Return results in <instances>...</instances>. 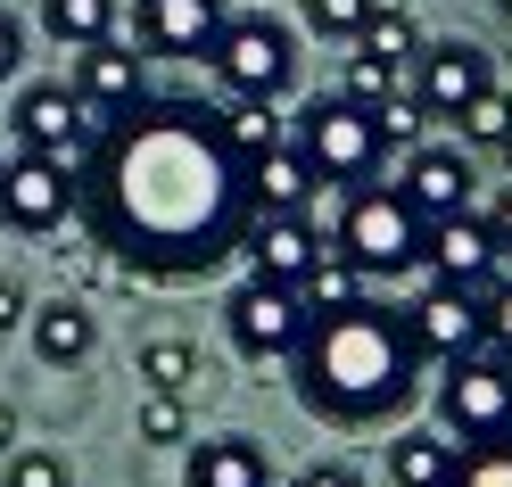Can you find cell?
Returning a JSON list of instances; mask_svg holds the SVG:
<instances>
[{"label":"cell","mask_w":512,"mask_h":487,"mask_svg":"<svg viewBox=\"0 0 512 487\" xmlns=\"http://www.w3.org/2000/svg\"><path fill=\"white\" fill-rule=\"evenodd\" d=\"M42 25H50V42H67V50H100L108 25H116V0H42Z\"/></svg>","instance_id":"obj_22"},{"label":"cell","mask_w":512,"mask_h":487,"mask_svg":"<svg viewBox=\"0 0 512 487\" xmlns=\"http://www.w3.org/2000/svg\"><path fill=\"white\" fill-rule=\"evenodd\" d=\"M240 256H248V273H256V281H290V289H298L314 265H323V240H314V223H306V215H248Z\"/></svg>","instance_id":"obj_11"},{"label":"cell","mask_w":512,"mask_h":487,"mask_svg":"<svg viewBox=\"0 0 512 487\" xmlns=\"http://www.w3.org/2000/svg\"><path fill=\"white\" fill-rule=\"evenodd\" d=\"M298 487H364V479H356V463H306Z\"/></svg>","instance_id":"obj_36"},{"label":"cell","mask_w":512,"mask_h":487,"mask_svg":"<svg viewBox=\"0 0 512 487\" xmlns=\"http://www.w3.org/2000/svg\"><path fill=\"white\" fill-rule=\"evenodd\" d=\"M356 50H364V58H380V67H397V58H413V50H422V34H413V17H405V9H389V0H380Z\"/></svg>","instance_id":"obj_25"},{"label":"cell","mask_w":512,"mask_h":487,"mask_svg":"<svg viewBox=\"0 0 512 487\" xmlns=\"http://www.w3.org/2000/svg\"><path fill=\"white\" fill-rule=\"evenodd\" d=\"M405 339L422 364H463V355L488 347V298L479 289H430V298H413L405 306Z\"/></svg>","instance_id":"obj_8"},{"label":"cell","mask_w":512,"mask_h":487,"mask_svg":"<svg viewBox=\"0 0 512 487\" xmlns=\"http://www.w3.org/2000/svg\"><path fill=\"white\" fill-rule=\"evenodd\" d=\"M248 199H256V215H306V199H314V166H306L298 149L256 157V166H248Z\"/></svg>","instance_id":"obj_18"},{"label":"cell","mask_w":512,"mask_h":487,"mask_svg":"<svg viewBox=\"0 0 512 487\" xmlns=\"http://www.w3.org/2000/svg\"><path fill=\"white\" fill-rule=\"evenodd\" d=\"M17 322H25V298H17V281L0 273V331H17Z\"/></svg>","instance_id":"obj_38"},{"label":"cell","mask_w":512,"mask_h":487,"mask_svg":"<svg viewBox=\"0 0 512 487\" xmlns=\"http://www.w3.org/2000/svg\"><path fill=\"white\" fill-rule=\"evenodd\" d=\"M455 124H463L471 149H504V141H512V100H504V91H479V100H471Z\"/></svg>","instance_id":"obj_28"},{"label":"cell","mask_w":512,"mask_h":487,"mask_svg":"<svg viewBox=\"0 0 512 487\" xmlns=\"http://www.w3.org/2000/svg\"><path fill=\"white\" fill-rule=\"evenodd\" d=\"M215 83H223V100H281L290 91V75H298V34L281 17H265V9H248V17H232L215 34Z\"/></svg>","instance_id":"obj_4"},{"label":"cell","mask_w":512,"mask_h":487,"mask_svg":"<svg viewBox=\"0 0 512 487\" xmlns=\"http://www.w3.org/2000/svg\"><path fill=\"white\" fill-rule=\"evenodd\" d=\"M91 347H100V322H91L75 298L34 306V355H42V364H83Z\"/></svg>","instance_id":"obj_19"},{"label":"cell","mask_w":512,"mask_h":487,"mask_svg":"<svg viewBox=\"0 0 512 487\" xmlns=\"http://www.w3.org/2000/svg\"><path fill=\"white\" fill-rule=\"evenodd\" d=\"M75 207L124 273L157 281L223 265L256 215L248 166L223 149L215 108L199 100H141L116 124H100L75 174Z\"/></svg>","instance_id":"obj_1"},{"label":"cell","mask_w":512,"mask_h":487,"mask_svg":"<svg viewBox=\"0 0 512 487\" xmlns=\"http://www.w3.org/2000/svg\"><path fill=\"white\" fill-rule=\"evenodd\" d=\"M215 133H223V149H232L240 166H256V157L281 149V124H273L265 100H223V108H215Z\"/></svg>","instance_id":"obj_21"},{"label":"cell","mask_w":512,"mask_h":487,"mask_svg":"<svg viewBox=\"0 0 512 487\" xmlns=\"http://www.w3.org/2000/svg\"><path fill=\"white\" fill-rule=\"evenodd\" d=\"M17 67H25V25H17L9 9H0V83H9Z\"/></svg>","instance_id":"obj_35"},{"label":"cell","mask_w":512,"mask_h":487,"mask_svg":"<svg viewBox=\"0 0 512 487\" xmlns=\"http://www.w3.org/2000/svg\"><path fill=\"white\" fill-rule=\"evenodd\" d=\"M190 487H273V471L248 438H207L190 446Z\"/></svg>","instance_id":"obj_20"},{"label":"cell","mask_w":512,"mask_h":487,"mask_svg":"<svg viewBox=\"0 0 512 487\" xmlns=\"http://www.w3.org/2000/svg\"><path fill=\"white\" fill-rule=\"evenodd\" d=\"M422 256L438 265L446 289H479V298H488V273L504 265V248H496V232H488V215H446V223H430Z\"/></svg>","instance_id":"obj_13"},{"label":"cell","mask_w":512,"mask_h":487,"mask_svg":"<svg viewBox=\"0 0 512 487\" xmlns=\"http://www.w3.org/2000/svg\"><path fill=\"white\" fill-rule=\"evenodd\" d=\"M504 166H512V141H504Z\"/></svg>","instance_id":"obj_41"},{"label":"cell","mask_w":512,"mask_h":487,"mask_svg":"<svg viewBox=\"0 0 512 487\" xmlns=\"http://www.w3.org/2000/svg\"><path fill=\"white\" fill-rule=\"evenodd\" d=\"M67 207H75V174L58 166V157L17 149L9 166H0V223H9V232H50V223H67Z\"/></svg>","instance_id":"obj_10"},{"label":"cell","mask_w":512,"mask_h":487,"mask_svg":"<svg viewBox=\"0 0 512 487\" xmlns=\"http://www.w3.org/2000/svg\"><path fill=\"white\" fill-rule=\"evenodd\" d=\"M9 487H75V471H67V454L25 446V454H9Z\"/></svg>","instance_id":"obj_30"},{"label":"cell","mask_w":512,"mask_h":487,"mask_svg":"<svg viewBox=\"0 0 512 487\" xmlns=\"http://www.w3.org/2000/svg\"><path fill=\"white\" fill-rule=\"evenodd\" d=\"M380 0H306V34H323V42H347L356 50L364 42V25H372Z\"/></svg>","instance_id":"obj_26"},{"label":"cell","mask_w":512,"mask_h":487,"mask_svg":"<svg viewBox=\"0 0 512 487\" xmlns=\"http://www.w3.org/2000/svg\"><path fill=\"white\" fill-rule=\"evenodd\" d=\"M455 487H512V438H496V446H471L463 463H455Z\"/></svg>","instance_id":"obj_29"},{"label":"cell","mask_w":512,"mask_h":487,"mask_svg":"<svg viewBox=\"0 0 512 487\" xmlns=\"http://www.w3.org/2000/svg\"><path fill=\"white\" fill-rule=\"evenodd\" d=\"M455 463H463V446L446 430H397V446H389L397 487H455Z\"/></svg>","instance_id":"obj_17"},{"label":"cell","mask_w":512,"mask_h":487,"mask_svg":"<svg viewBox=\"0 0 512 487\" xmlns=\"http://www.w3.org/2000/svg\"><path fill=\"white\" fill-rule=\"evenodd\" d=\"M438 430L463 438V454L512 438V364L504 355H463V364H446V380H438Z\"/></svg>","instance_id":"obj_6"},{"label":"cell","mask_w":512,"mask_h":487,"mask_svg":"<svg viewBox=\"0 0 512 487\" xmlns=\"http://www.w3.org/2000/svg\"><path fill=\"white\" fill-rule=\"evenodd\" d=\"M223 322H232V347L256 355V364H298V347L314 331V306L298 298L290 281H240L232 289V306H223Z\"/></svg>","instance_id":"obj_7"},{"label":"cell","mask_w":512,"mask_h":487,"mask_svg":"<svg viewBox=\"0 0 512 487\" xmlns=\"http://www.w3.org/2000/svg\"><path fill=\"white\" fill-rule=\"evenodd\" d=\"M298 157L314 166V182H347V190H372L380 157H389V141H380V116L339 100V91H323V100H306L298 116Z\"/></svg>","instance_id":"obj_3"},{"label":"cell","mask_w":512,"mask_h":487,"mask_svg":"<svg viewBox=\"0 0 512 487\" xmlns=\"http://www.w3.org/2000/svg\"><path fill=\"white\" fill-rule=\"evenodd\" d=\"M504 100H512V91H504Z\"/></svg>","instance_id":"obj_42"},{"label":"cell","mask_w":512,"mask_h":487,"mask_svg":"<svg viewBox=\"0 0 512 487\" xmlns=\"http://www.w3.org/2000/svg\"><path fill=\"white\" fill-rule=\"evenodd\" d=\"M496 9H504V17H512V0H496Z\"/></svg>","instance_id":"obj_40"},{"label":"cell","mask_w":512,"mask_h":487,"mask_svg":"<svg viewBox=\"0 0 512 487\" xmlns=\"http://www.w3.org/2000/svg\"><path fill=\"white\" fill-rule=\"evenodd\" d=\"M223 25H232L223 0H141V9H133V34L157 58H207Z\"/></svg>","instance_id":"obj_12"},{"label":"cell","mask_w":512,"mask_h":487,"mask_svg":"<svg viewBox=\"0 0 512 487\" xmlns=\"http://www.w3.org/2000/svg\"><path fill=\"white\" fill-rule=\"evenodd\" d=\"M141 380H149V397H182V388H199V347H182V339H149L141 347Z\"/></svg>","instance_id":"obj_23"},{"label":"cell","mask_w":512,"mask_h":487,"mask_svg":"<svg viewBox=\"0 0 512 487\" xmlns=\"http://www.w3.org/2000/svg\"><path fill=\"white\" fill-rule=\"evenodd\" d=\"M488 232H496V248H504V256H512V190H504V199H496V207H488Z\"/></svg>","instance_id":"obj_37"},{"label":"cell","mask_w":512,"mask_h":487,"mask_svg":"<svg viewBox=\"0 0 512 487\" xmlns=\"http://www.w3.org/2000/svg\"><path fill=\"white\" fill-rule=\"evenodd\" d=\"M422 240H430V223L413 215L405 190H356V199H347L339 256L356 273H405V265H422Z\"/></svg>","instance_id":"obj_5"},{"label":"cell","mask_w":512,"mask_h":487,"mask_svg":"<svg viewBox=\"0 0 512 487\" xmlns=\"http://www.w3.org/2000/svg\"><path fill=\"white\" fill-rule=\"evenodd\" d=\"M58 256H67V265H75L83 281H133V273H124L116 256L100 248V240H91V232H83V240H67V248H58Z\"/></svg>","instance_id":"obj_31"},{"label":"cell","mask_w":512,"mask_h":487,"mask_svg":"<svg viewBox=\"0 0 512 487\" xmlns=\"http://www.w3.org/2000/svg\"><path fill=\"white\" fill-rule=\"evenodd\" d=\"M413 388H422V355L405 339V314L389 306H339V314H314V331L298 347V397L306 413L339 421V430H372L389 421Z\"/></svg>","instance_id":"obj_2"},{"label":"cell","mask_w":512,"mask_h":487,"mask_svg":"<svg viewBox=\"0 0 512 487\" xmlns=\"http://www.w3.org/2000/svg\"><path fill=\"white\" fill-rule=\"evenodd\" d=\"M0 446H17V413L9 405H0Z\"/></svg>","instance_id":"obj_39"},{"label":"cell","mask_w":512,"mask_h":487,"mask_svg":"<svg viewBox=\"0 0 512 487\" xmlns=\"http://www.w3.org/2000/svg\"><path fill=\"white\" fill-rule=\"evenodd\" d=\"M339 100H356V108H389L397 100V67H380V58H364V50H347V83H339Z\"/></svg>","instance_id":"obj_27"},{"label":"cell","mask_w":512,"mask_h":487,"mask_svg":"<svg viewBox=\"0 0 512 487\" xmlns=\"http://www.w3.org/2000/svg\"><path fill=\"white\" fill-rule=\"evenodd\" d=\"M405 199L422 223H446V215H471V157L463 149H413V166H405Z\"/></svg>","instance_id":"obj_16"},{"label":"cell","mask_w":512,"mask_h":487,"mask_svg":"<svg viewBox=\"0 0 512 487\" xmlns=\"http://www.w3.org/2000/svg\"><path fill=\"white\" fill-rule=\"evenodd\" d=\"M479 91H496L488 50H479V42H430L422 50V83H413V100H422L430 116H463Z\"/></svg>","instance_id":"obj_14"},{"label":"cell","mask_w":512,"mask_h":487,"mask_svg":"<svg viewBox=\"0 0 512 487\" xmlns=\"http://www.w3.org/2000/svg\"><path fill=\"white\" fill-rule=\"evenodd\" d=\"M91 141H100V124L83 116V100H75L67 83H34V91L17 100V149H34V157H58L67 174H83Z\"/></svg>","instance_id":"obj_9"},{"label":"cell","mask_w":512,"mask_h":487,"mask_svg":"<svg viewBox=\"0 0 512 487\" xmlns=\"http://www.w3.org/2000/svg\"><path fill=\"white\" fill-rule=\"evenodd\" d=\"M298 298L314 306V314H339V306H364V273L347 265V256H323L306 281H298Z\"/></svg>","instance_id":"obj_24"},{"label":"cell","mask_w":512,"mask_h":487,"mask_svg":"<svg viewBox=\"0 0 512 487\" xmlns=\"http://www.w3.org/2000/svg\"><path fill=\"white\" fill-rule=\"evenodd\" d=\"M488 347H496L504 364H512V281H504L496 298H488Z\"/></svg>","instance_id":"obj_34"},{"label":"cell","mask_w":512,"mask_h":487,"mask_svg":"<svg viewBox=\"0 0 512 487\" xmlns=\"http://www.w3.org/2000/svg\"><path fill=\"white\" fill-rule=\"evenodd\" d=\"M141 438H149V446H174V438H182V397H149V405H141Z\"/></svg>","instance_id":"obj_33"},{"label":"cell","mask_w":512,"mask_h":487,"mask_svg":"<svg viewBox=\"0 0 512 487\" xmlns=\"http://www.w3.org/2000/svg\"><path fill=\"white\" fill-rule=\"evenodd\" d=\"M75 100L91 124H116L124 108H141L149 91H141V50H83V67H75Z\"/></svg>","instance_id":"obj_15"},{"label":"cell","mask_w":512,"mask_h":487,"mask_svg":"<svg viewBox=\"0 0 512 487\" xmlns=\"http://www.w3.org/2000/svg\"><path fill=\"white\" fill-rule=\"evenodd\" d=\"M380 141H389V149H413V141H422V100H405V91H397V100L380 108Z\"/></svg>","instance_id":"obj_32"}]
</instances>
